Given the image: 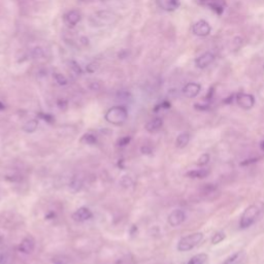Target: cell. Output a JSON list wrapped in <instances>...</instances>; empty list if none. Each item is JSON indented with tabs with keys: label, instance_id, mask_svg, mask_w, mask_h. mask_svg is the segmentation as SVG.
<instances>
[{
	"label": "cell",
	"instance_id": "12",
	"mask_svg": "<svg viewBox=\"0 0 264 264\" xmlns=\"http://www.w3.org/2000/svg\"><path fill=\"white\" fill-rule=\"evenodd\" d=\"M80 21H81V14L79 11H76V9L70 11L64 16V22L68 26L74 27Z\"/></svg>",
	"mask_w": 264,
	"mask_h": 264
},
{
	"label": "cell",
	"instance_id": "16",
	"mask_svg": "<svg viewBox=\"0 0 264 264\" xmlns=\"http://www.w3.org/2000/svg\"><path fill=\"white\" fill-rule=\"evenodd\" d=\"M244 257V252L240 251L236 254H233L230 257H228L226 260L223 262V264H240V262L243 259Z\"/></svg>",
	"mask_w": 264,
	"mask_h": 264
},
{
	"label": "cell",
	"instance_id": "10",
	"mask_svg": "<svg viewBox=\"0 0 264 264\" xmlns=\"http://www.w3.org/2000/svg\"><path fill=\"white\" fill-rule=\"evenodd\" d=\"M92 212L88 209V208H80L79 210H76L73 215H72V218L74 221L76 222H85L87 220H89L92 218Z\"/></svg>",
	"mask_w": 264,
	"mask_h": 264
},
{
	"label": "cell",
	"instance_id": "8",
	"mask_svg": "<svg viewBox=\"0 0 264 264\" xmlns=\"http://www.w3.org/2000/svg\"><path fill=\"white\" fill-rule=\"evenodd\" d=\"M157 4L165 12H174L181 6V0H157Z\"/></svg>",
	"mask_w": 264,
	"mask_h": 264
},
{
	"label": "cell",
	"instance_id": "18",
	"mask_svg": "<svg viewBox=\"0 0 264 264\" xmlns=\"http://www.w3.org/2000/svg\"><path fill=\"white\" fill-rule=\"evenodd\" d=\"M209 256L207 254H197V255L193 256L186 264H204L207 262Z\"/></svg>",
	"mask_w": 264,
	"mask_h": 264
},
{
	"label": "cell",
	"instance_id": "9",
	"mask_svg": "<svg viewBox=\"0 0 264 264\" xmlns=\"http://www.w3.org/2000/svg\"><path fill=\"white\" fill-rule=\"evenodd\" d=\"M201 90V86L197 83H189L184 87L183 94L188 98H194L196 97Z\"/></svg>",
	"mask_w": 264,
	"mask_h": 264
},
{
	"label": "cell",
	"instance_id": "32",
	"mask_svg": "<svg viewBox=\"0 0 264 264\" xmlns=\"http://www.w3.org/2000/svg\"><path fill=\"white\" fill-rule=\"evenodd\" d=\"M41 117H42V118H43L45 121H47V122H51V120H53V118H52V117H51L50 115H44V114H41Z\"/></svg>",
	"mask_w": 264,
	"mask_h": 264
},
{
	"label": "cell",
	"instance_id": "35",
	"mask_svg": "<svg viewBox=\"0 0 264 264\" xmlns=\"http://www.w3.org/2000/svg\"><path fill=\"white\" fill-rule=\"evenodd\" d=\"M102 1H105V0H102Z\"/></svg>",
	"mask_w": 264,
	"mask_h": 264
},
{
	"label": "cell",
	"instance_id": "33",
	"mask_svg": "<svg viewBox=\"0 0 264 264\" xmlns=\"http://www.w3.org/2000/svg\"><path fill=\"white\" fill-rule=\"evenodd\" d=\"M152 151L150 148H148V146H143L142 148V153L143 154H150Z\"/></svg>",
	"mask_w": 264,
	"mask_h": 264
},
{
	"label": "cell",
	"instance_id": "20",
	"mask_svg": "<svg viewBox=\"0 0 264 264\" xmlns=\"http://www.w3.org/2000/svg\"><path fill=\"white\" fill-rule=\"evenodd\" d=\"M70 187L72 191L74 192H77L80 191L83 187V181L81 178H77V177H73L70 183Z\"/></svg>",
	"mask_w": 264,
	"mask_h": 264
},
{
	"label": "cell",
	"instance_id": "31",
	"mask_svg": "<svg viewBox=\"0 0 264 264\" xmlns=\"http://www.w3.org/2000/svg\"><path fill=\"white\" fill-rule=\"evenodd\" d=\"M6 261H7L6 256L4 255L3 253L0 252V264H6Z\"/></svg>",
	"mask_w": 264,
	"mask_h": 264
},
{
	"label": "cell",
	"instance_id": "2",
	"mask_svg": "<svg viewBox=\"0 0 264 264\" xmlns=\"http://www.w3.org/2000/svg\"><path fill=\"white\" fill-rule=\"evenodd\" d=\"M203 240V233L201 232H195L189 234L187 237H184L180 240L178 243V250L180 252H187L194 249L196 246L202 241Z\"/></svg>",
	"mask_w": 264,
	"mask_h": 264
},
{
	"label": "cell",
	"instance_id": "6",
	"mask_svg": "<svg viewBox=\"0 0 264 264\" xmlns=\"http://www.w3.org/2000/svg\"><path fill=\"white\" fill-rule=\"evenodd\" d=\"M237 102L238 104L243 110H250L255 104V98L251 94L246 93H240L237 96Z\"/></svg>",
	"mask_w": 264,
	"mask_h": 264
},
{
	"label": "cell",
	"instance_id": "21",
	"mask_svg": "<svg viewBox=\"0 0 264 264\" xmlns=\"http://www.w3.org/2000/svg\"><path fill=\"white\" fill-rule=\"evenodd\" d=\"M96 142H97V140H96L95 136L93 134H90V133L84 134L81 139V143L86 144H95Z\"/></svg>",
	"mask_w": 264,
	"mask_h": 264
},
{
	"label": "cell",
	"instance_id": "14",
	"mask_svg": "<svg viewBox=\"0 0 264 264\" xmlns=\"http://www.w3.org/2000/svg\"><path fill=\"white\" fill-rule=\"evenodd\" d=\"M163 125V120L161 118H154L145 124V130L149 132L158 131Z\"/></svg>",
	"mask_w": 264,
	"mask_h": 264
},
{
	"label": "cell",
	"instance_id": "22",
	"mask_svg": "<svg viewBox=\"0 0 264 264\" xmlns=\"http://www.w3.org/2000/svg\"><path fill=\"white\" fill-rule=\"evenodd\" d=\"M225 239V233L224 232H217L212 239V243L213 244H218L220 243L223 240Z\"/></svg>",
	"mask_w": 264,
	"mask_h": 264
},
{
	"label": "cell",
	"instance_id": "3",
	"mask_svg": "<svg viewBox=\"0 0 264 264\" xmlns=\"http://www.w3.org/2000/svg\"><path fill=\"white\" fill-rule=\"evenodd\" d=\"M260 209L258 208V205L252 204L250 207H248L246 210L243 211L240 220V226L241 229L249 228L251 225L254 224V222L256 221V219L259 216Z\"/></svg>",
	"mask_w": 264,
	"mask_h": 264
},
{
	"label": "cell",
	"instance_id": "24",
	"mask_svg": "<svg viewBox=\"0 0 264 264\" xmlns=\"http://www.w3.org/2000/svg\"><path fill=\"white\" fill-rule=\"evenodd\" d=\"M209 161H210V155L209 154H202L197 160V164L199 166H204L209 163Z\"/></svg>",
	"mask_w": 264,
	"mask_h": 264
},
{
	"label": "cell",
	"instance_id": "25",
	"mask_svg": "<svg viewBox=\"0 0 264 264\" xmlns=\"http://www.w3.org/2000/svg\"><path fill=\"white\" fill-rule=\"evenodd\" d=\"M120 183H121V185L123 186L124 188H129V187H131L132 184H133L132 179L130 177H128V175H125V177H123Z\"/></svg>",
	"mask_w": 264,
	"mask_h": 264
},
{
	"label": "cell",
	"instance_id": "17",
	"mask_svg": "<svg viewBox=\"0 0 264 264\" xmlns=\"http://www.w3.org/2000/svg\"><path fill=\"white\" fill-rule=\"evenodd\" d=\"M38 127V121L35 120V119H32V120H29L27 121L24 125H23V130L27 133H32L34 131H36Z\"/></svg>",
	"mask_w": 264,
	"mask_h": 264
},
{
	"label": "cell",
	"instance_id": "28",
	"mask_svg": "<svg viewBox=\"0 0 264 264\" xmlns=\"http://www.w3.org/2000/svg\"><path fill=\"white\" fill-rule=\"evenodd\" d=\"M130 141H131V139L129 138V136H124V138H122V139H120L118 141V145L125 146V145H127L130 143Z\"/></svg>",
	"mask_w": 264,
	"mask_h": 264
},
{
	"label": "cell",
	"instance_id": "15",
	"mask_svg": "<svg viewBox=\"0 0 264 264\" xmlns=\"http://www.w3.org/2000/svg\"><path fill=\"white\" fill-rule=\"evenodd\" d=\"M190 142V134L188 132H183L179 134L177 138V141H175V146L179 149H183Z\"/></svg>",
	"mask_w": 264,
	"mask_h": 264
},
{
	"label": "cell",
	"instance_id": "11",
	"mask_svg": "<svg viewBox=\"0 0 264 264\" xmlns=\"http://www.w3.org/2000/svg\"><path fill=\"white\" fill-rule=\"evenodd\" d=\"M214 60H215V55L212 52H207L197 58L196 66L198 68H201V70H203V68L211 65L214 62Z\"/></svg>",
	"mask_w": 264,
	"mask_h": 264
},
{
	"label": "cell",
	"instance_id": "13",
	"mask_svg": "<svg viewBox=\"0 0 264 264\" xmlns=\"http://www.w3.org/2000/svg\"><path fill=\"white\" fill-rule=\"evenodd\" d=\"M34 247H35V242L33 239L26 238L21 241L20 246H19V251L22 252L23 254H30L33 252Z\"/></svg>",
	"mask_w": 264,
	"mask_h": 264
},
{
	"label": "cell",
	"instance_id": "26",
	"mask_svg": "<svg viewBox=\"0 0 264 264\" xmlns=\"http://www.w3.org/2000/svg\"><path fill=\"white\" fill-rule=\"evenodd\" d=\"M71 67H72V70L74 72V73H76V74H82L83 73L82 68H81V66L79 65V63H77V62L72 61L71 62Z\"/></svg>",
	"mask_w": 264,
	"mask_h": 264
},
{
	"label": "cell",
	"instance_id": "5",
	"mask_svg": "<svg viewBox=\"0 0 264 264\" xmlns=\"http://www.w3.org/2000/svg\"><path fill=\"white\" fill-rule=\"evenodd\" d=\"M192 31H193V33L195 35L204 37V36H208L211 33L212 28H211L210 24L207 21L199 20L198 22H196L193 25Z\"/></svg>",
	"mask_w": 264,
	"mask_h": 264
},
{
	"label": "cell",
	"instance_id": "1",
	"mask_svg": "<svg viewBox=\"0 0 264 264\" xmlns=\"http://www.w3.org/2000/svg\"><path fill=\"white\" fill-rule=\"evenodd\" d=\"M104 118L111 124L122 125L126 122L127 118H128V112H127L124 106L121 105L113 106L112 109L106 112Z\"/></svg>",
	"mask_w": 264,
	"mask_h": 264
},
{
	"label": "cell",
	"instance_id": "4",
	"mask_svg": "<svg viewBox=\"0 0 264 264\" xmlns=\"http://www.w3.org/2000/svg\"><path fill=\"white\" fill-rule=\"evenodd\" d=\"M198 2L201 5L211 8L218 16H221L225 11V7H226L225 0H198Z\"/></svg>",
	"mask_w": 264,
	"mask_h": 264
},
{
	"label": "cell",
	"instance_id": "19",
	"mask_svg": "<svg viewBox=\"0 0 264 264\" xmlns=\"http://www.w3.org/2000/svg\"><path fill=\"white\" fill-rule=\"evenodd\" d=\"M208 174H209V171L207 169H194L187 173L188 177L192 179H203L207 177Z\"/></svg>",
	"mask_w": 264,
	"mask_h": 264
},
{
	"label": "cell",
	"instance_id": "30",
	"mask_svg": "<svg viewBox=\"0 0 264 264\" xmlns=\"http://www.w3.org/2000/svg\"><path fill=\"white\" fill-rule=\"evenodd\" d=\"M33 54H34V57L35 58H38V57H41L43 55V51H42V48H36L33 50Z\"/></svg>",
	"mask_w": 264,
	"mask_h": 264
},
{
	"label": "cell",
	"instance_id": "27",
	"mask_svg": "<svg viewBox=\"0 0 264 264\" xmlns=\"http://www.w3.org/2000/svg\"><path fill=\"white\" fill-rule=\"evenodd\" d=\"M98 67H99L98 63H95V62L90 63L89 65L87 66V72H90V73H93V72H95L97 70H98Z\"/></svg>",
	"mask_w": 264,
	"mask_h": 264
},
{
	"label": "cell",
	"instance_id": "34",
	"mask_svg": "<svg viewBox=\"0 0 264 264\" xmlns=\"http://www.w3.org/2000/svg\"><path fill=\"white\" fill-rule=\"evenodd\" d=\"M261 149H262V150H264V142H262V143H261Z\"/></svg>",
	"mask_w": 264,
	"mask_h": 264
},
{
	"label": "cell",
	"instance_id": "7",
	"mask_svg": "<svg viewBox=\"0 0 264 264\" xmlns=\"http://www.w3.org/2000/svg\"><path fill=\"white\" fill-rule=\"evenodd\" d=\"M186 220V214L182 210H174L172 211L168 218V221L170 226L177 227L181 225Z\"/></svg>",
	"mask_w": 264,
	"mask_h": 264
},
{
	"label": "cell",
	"instance_id": "29",
	"mask_svg": "<svg viewBox=\"0 0 264 264\" xmlns=\"http://www.w3.org/2000/svg\"><path fill=\"white\" fill-rule=\"evenodd\" d=\"M53 264H68V261L64 257H56L52 259Z\"/></svg>",
	"mask_w": 264,
	"mask_h": 264
},
{
	"label": "cell",
	"instance_id": "23",
	"mask_svg": "<svg viewBox=\"0 0 264 264\" xmlns=\"http://www.w3.org/2000/svg\"><path fill=\"white\" fill-rule=\"evenodd\" d=\"M54 77H55L56 82H57L58 84H59L60 86H65V85H67V83H68L66 77H65L63 74H61V73H55V74H54Z\"/></svg>",
	"mask_w": 264,
	"mask_h": 264
}]
</instances>
